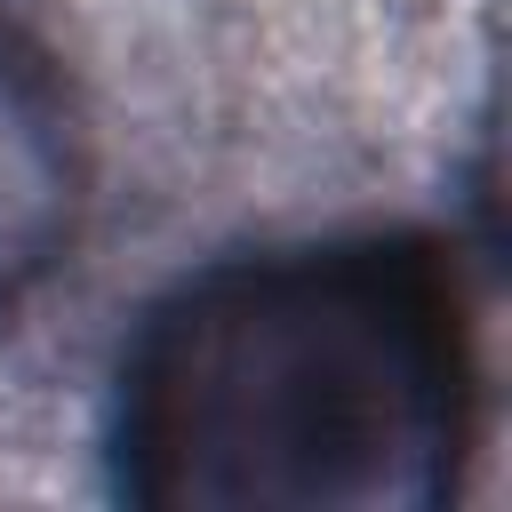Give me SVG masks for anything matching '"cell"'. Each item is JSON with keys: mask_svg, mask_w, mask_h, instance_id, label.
<instances>
[{"mask_svg": "<svg viewBox=\"0 0 512 512\" xmlns=\"http://www.w3.org/2000/svg\"><path fill=\"white\" fill-rule=\"evenodd\" d=\"M480 368L448 256L344 232L224 256L120 360V488L160 512H424L472 448Z\"/></svg>", "mask_w": 512, "mask_h": 512, "instance_id": "obj_1", "label": "cell"}, {"mask_svg": "<svg viewBox=\"0 0 512 512\" xmlns=\"http://www.w3.org/2000/svg\"><path fill=\"white\" fill-rule=\"evenodd\" d=\"M80 224V136L40 48L0 32V304H16Z\"/></svg>", "mask_w": 512, "mask_h": 512, "instance_id": "obj_2", "label": "cell"}]
</instances>
